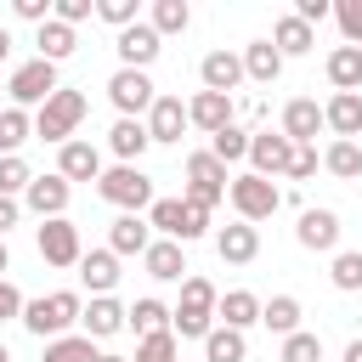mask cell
<instances>
[{
  "instance_id": "50",
  "label": "cell",
  "mask_w": 362,
  "mask_h": 362,
  "mask_svg": "<svg viewBox=\"0 0 362 362\" xmlns=\"http://www.w3.org/2000/svg\"><path fill=\"white\" fill-rule=\"evenodd\" d=\"M311 175H317V147H300L288 164V181H311Z\"/></svg>"
},
{
  "instance_id": "13",
  "label": "cell",
  "mask_w": 362,
  "mask_h": 362,
  "mask_svg": "<svg viewBox=\"0 0 362 362\" xmlns=\"http://www.w3.org/2000/svg\"><path fill=\"white\" fill-rule=\"evenodd\" d=\"M215 255H221L226 266H249V260L260 255V232H255L249 221H232V226L215 232Z\"/></svg>"
},
{
  "instance_id": "49",
  "label": "cell",
  "mask_w": 362,
  "mask_h": 362,
  "mask_svg": "<svg viewBox=\"0 0 362 362\" xmlns=\"http://www.w3.org/2000/svg\"><path fill=\"white\" fill-rule=\"evenodd\" d=\"M23 305H28V300L17 294V283H6V277H0V322H11V317H23Z\"/></svg>"
},
{
  "instance_id": "16",
  "label": "cell",
  "mask_w": 362,
  "mask_h": 362,
  "mask_svg": "<svg viewBox=\"0 0 362 362\" xmlns=\"http://www.w3.org/2000/svg\"><path fill=\"white\" fill-rule=\"evenodd\" d=\"M294 238H300V249L328 255V249L339 243V215H334V209H305V215H300V226H294Z\"/></svg>"
},
{
  "instance_id": "35",
  "label": "cell",
  "mask_w": 362,
  "mask_h": 362,
  "mask_svg": "<svg viewBox=\"0 0 362 362\" xmlns=\"http://www.w3.org/2000/svg\"><path fill=\"white\" fill-rule=\"evenodd\" d=\"M102 351L90 345V334H62V339H51L45 345V362H96Z\"/></svg>"
},
{
  "instance_id": "28",
  "label": "cell",
  "mask_w": 362,
  "mask_h": 362,
  "mask_svg": "<svg viewBox=\"0 0 362 362\" xmlns=\"http://www.w3.org/2000/svg\"><path fill=\"white\" fill-rule=\"evenodd\" d=\"M328 79H334V90H362V45L328 51Z\"/></svg>"
},
{
  "instance_id": "22",
  "label": "cell",
  "mask_w": 362,
  "mask_h": 362,
  "mask_svg": "<svg viewBox=\"0 0 362 362\" xmlns=\"http://www.w3.org/2000/svg\"><path fill=\"white\" fill-rule=\"evenodd\" d=\"M141 266H147V277H158V283H187L181 272H187V255H181V243H170V238H153V249L141 255Z\"/></svg>"
},
{
  "instance_id": "52",
  "label": "cell",
  "mask_w": 362,
  "mask_h": 362,
  "mask_svg": "<svg viewBox=\"0 0 362 362\" xmlns=\"http://www.w3.org/2000/svg\"><path fill=\"white\" fill-rule=\"evenodd\" d=\"M6 226H17V198H0V238H6Z\"/></svg>"
},
{
  "instance_id": "15",
  "label": "cell",
  "mask_w": 362,
  "mask_h": 362,
  "mask_svg": "<svg viewBox=\"0 0 362 362\" xmlns=\"http://www.w3.org/2000/svg\"><path fill=\"white\" fill-rule=\"evenodd\" d=\"M68 192H74V187H68L62 175H34L23 198H28V209H34L40 221H57V215L68 209Z\"/></svg>"
},
{
  "instance_id": "39",
  "label": "cell",
  "mask_w": 362,
  "mask_h": 362,
  "mask_svg": "<svg viewBox=\"0 0 362 362\" xmlns=\"http://www.w3.org/2000/svg\"><path fill=\"white\" fill-rule=\"evenodd\" d=\"M328 277H334V288L356 294V288H362V249H339V255H334V272H328Z\"/></svg>"
},
{
  "instance_id": "8",
  "label": "cell",
  "mask_w": 362,
  "mask_h": 362,
  "mask_svg": "<svg viewBox=\"0 0 362 362\" xmlns=\"http://www.w3.org/2000/svg\"><path fill=\"white\" fill-rule=\"evenodd\" d=\"M221 198H226V164H221L215 153H192V158H187V204L215 209Z\"/></svg>"
},
{
  "instance_id": "53",
  "label": "cell",
  "mask_w": 362,
  "mask_h": 362,
  "mask_svg": "<svg viewBox=\"0 0 362 362\" xmlns=\"http://www.w3.org/2000/svg\"><path fill=\"white\" fill-rule=\"evenodd\" d=\"M345 362H362V339H351V345H345Z\"/></svg>"
},
{
  "instance_id": "40",
  "label": "cell",
  "mask_w": 362,
  "mask_h": 362,
  "mask_svg": "<svg viewBox=\"0 0 362 362\" xmlns=\"http://www.w3.org/2000/svg\"><path fill=\"white\" fill-rule=\"evenodd\" d=\"M221 164H232V158H249V130H238V124H226V130H215V147H209Z\"/></svg>"
},
{
  "instance_id": "31",
  "label": "cell",
  "mask_w": 362,
  "mask_h": 362,
  "mask_svg": "<svg viewBox=\"0 0 362 362\" xmlns=\"http://www.w3.org/2000/svg\"><path fill=\"white\" fill-rule=\"evenodd\" d=\"M272 45H277L283 57H300V51H311V23H300L294 11H288V17H277V28H272Z\"/></svg>"
},
{
  "instance_id": "11",
  "label": "cell",
  "mask_w": 362,
  "mask_h": 362,
  "mask_svg": "<svg viewBox=\"0 0 362 362\" xmlns=\"http://www.w3.org/2000/svg\"><path fill=\"white\" fill-rule=\"evenodd\" d=\"M113 51H119V62H124V68H141V74H147V62L164 51V40H158V28H153V23H130V28L113 40Z\"/></svg>"
},
{
  "instance_id": "5",
  "label": "cell",
  "mask_w": 362,
  "mask_h": 362,
  "mask_svg": "<svg viewBox=\"0 0 362 362\" xmlns=\"http://www.w3.org/2000/svg\"><path fill=\"white\" fill-rule=\"evenodd\" d=\"M226 198H232L238 221H249V226H255V221H272V215L283 209V192H277L266 175H255V170H249V175H238V181L226 187Z\"/></svg>"
},
{
  "instance_id": "1",
  "label": "cell",
  "mask_w": 362,
  "mask_h": 362,
  "mask_svg": "<svg viewBox=\"0 0 362 362\" xmlns=\"http://www.w3.org/2000/svg\"><path fill=\"white\" fill-rule=\"evenodd\" d=\"M215 305H221L215 283H209V277H187V283H181V305L170 311V334H175V339H209Z\"/></svg>"
},
{
  "instance_id": "23",
  "label": "cell",
  "mask_w": 362,
  "mask_h": 362,
  "mask_svg": "<svg viewBox=\"0 0 362 362\" xmlns=\"http://www.w3.org/2000/svg\"><path fill=\"white\" fill-rule=\"evenodd\" d=\"M107 147L119 153V164H136V158L153 147V136H147V124H141V119H119V124L107 130Z\"/></svg>"
},
{
  "instance_id": "27",
  "label": "cell",
  "mask_w": 362,
  "mask_h": 362,
  "mask_svg": "<svg viewBox=\"0 0 362 362\" xmlns=\"http://www.w3.org/2000/svg\"><path fill=\"white\" fill-rule=\"evenodd\" d=\"M215 317H221L226 328H238V334H243V328H255V322H260V300H255L249 288H232V294H221Z\"/></svg>"
},
{
  "instance_id": "48",
  "label": "cell",
  "mask_w": 362,
  "mask_h": 362,
  "mask_svg": "<svg viewBox=\"0 0 362 362\" xmlns=\"http://www.w3.org/2000/svg\"><path fill=\"white\" fill-rule=\"evenodd\" d=\"M187 204V198H181ZM209 232V209H198V204H187V226H181V243H192V238H204Z\"/></svg>"
},
{
  "instance_id": "29",
  "label": "cell",
  "mask_w": 362,
  "mask_h": 362,
  "mask_svg": "<svg viewBox=\"0 0 362 362\" xmlns=\"http://www.w3.org/2000/svg\"><path fill=\"white\" fill-rule=\"evenodd\" d=\"M260 322H266L272 334H283V339H288V334H300V300H294V294L266 300V305H260Z\"/></svg>"
},
{
  "instance_id": "57",
  "label": "cell",
  "mask_w": 362,
  "mask_h": 362,
  "mask_svg": "<svg viewBox=\"0 0 362 362\" xmlns=\"http://www.w3.org/2000/svg\"><path fill=\"white\" fill-rule=\"evenodd\" d=\"M0 362H11V351H6V345H0Z\"/></svg>"
},
{
  "instance_id": "9",
  "label": "cell",
  "mask_w": 362,
  "mask_h": 362,
  "mask_svg": "<svg viewBox=\"0 0 362 362\" xmlns=\"http://www.w3.org/2000/svg\"><path fill=\"white\" fill-rule=\"evenodd\" d=\"M34 243H40V260L45 266H79L85 260V249H79V226L74 221H45L40 232H34Z\"/></svg>"
},
{
  "instance_id": "3",
  "label": "cell",
  "mask_w": 362,
  "mask_h": 362,
  "mask_svg": "<svg viewBox=\"0 0 362 362\" xmlns=\"http://www.w3.org/2000/svg\"><path fill=\"white\" fill-rule=\"evenodd\" d=\"M96 192H102L113 209H124V215H141V209H153V175H147L141 164H113V170H102Z\"/></svg>"
},
{
  "instance_id": "21",
  "label": "cell",
  "mask_w": 362,
  "mask_h": 362,
  "mask_svg": "<svg viewBox=\"0 0 362 362\" xmlns=\"http://www.w3.org/2000/svg\"><path fill=\"white\" fill-rule=\"evenodd\" d=\"M107 249H113V255H147V249H153V226H147L141 215H119V221L107 226Z\"/></svg>"
},
{
  "instance_id": "41",
  "label": "cell",
  "mask_w": 362,
  "mask_h": 362,
  "mask_svg": "<svg viewBox=\"0 0 362 362\" xmlns=\"http://www.w3.org/2000/svg\"><path fill=\"white\" fill-rule=\"evenodd\" d=\"M283 362H322V339L305 334V328L288 334V339H283Z\"/></svg>"
},
{
  "instance_id": "44",
  "label": "cell",
  "mask_w": 362,
  "mask_h": 362,
  "mask_svg": "<svg viewBox=\"0 0 362 362\" xmlns=\"http://www.w3.org/2000/svg\"><path fill=\"white\" fill-rule=\"evenodd\" d=\"M96 17H102V23H113L119 34H124L130 23H141V17H136V0H96Z\"/></svg>"
},
{
  "instance_id": "12",
  "label": "cell",
  "mask_w": 362,
  "mask_h": 362,
  "mask_svg": "<svg viewBox=\"0 0 362 362\" xmlns=\"http://www.w3.org/2000/svg\"><path fill=\"white\" fill-rule=\"evenodd\" d=\"M198 79H204V90H221V96H232L249 74H243V57H232V51H209L204 62H198Z\"/></svg>"
},
{
  "instance_id": "54",
  "label": "cell",
  "mask_w": 362,
  "mask_h": 362,
  "mask_svg": "<svg viewBox=\"0 0 362 362\" xmlns=\"http://www.w3.org/2000/svg\"><path fill=\"white\" fill-rule=\"evenodd\" d=\"M6 51H11V34H6V28H0V62H6Z\"/></svg>"
},
{
  "instance_id": "25",
  "label": "cell",
  "mask_w": 362,
  "mask_h": 362,
  "mask_svg": "<svg viewBox=\"0 0 362 362\" xmlns=\"http://www.w3.org/2000/svg\"><path fill=\"white\" fill-rule=\"evenodd\" d=\"M124 317H130V311H124L113 294H102V300H90V305H85V317H79V322H85V334H90V339H107V334H119V328H124Z\"/></svg>"
},
{
  "instance_id": "33",
  "label": "cell",
  "mask_w": 362,
  "mask_h": 362,
  "mask_svg": "<svg viewBox=\"0 0 362 362\" xmlns=\"http://www.w3.org/2000/svg\"><path fill=\"white\" fill-rule=\"evenodd\" d=\"M147 226H158L170 243H181V226H187V204H181V198H153V209H147Z\"/></svg>"
},
{
  "instance_id": "55",
  "label": "cell",
  "mask_w": 362,
  "mask_h": 362,
  "mask_svg": "<svg viewBox=\"0 0 362 362\" xmlns=\"http://www.w3.org/2000/svg\"><path fill=\"white\" fill-rule=\"evenodd\" d=\"M6 266H11V255H6V238H0V272H6Z\"/></svg>"
},
{
  "instance_id": "32",
  "label": "cell",
  "mask_w": 362,
  "mask_h": 362,
  "mask_svg": "<svg viewBox=\"0 0 362 362\" xmlns=\"http://www.w3.org/2000/svg\"><path fill=\"white\" fill-rule=\"evenodd\" d=\"M34 45H40V57H45V62H62V57H74V45H79V40H74V28H68V23H57V17H51V23H40V40H34Z\"/></svg>"
},
{
  "instance_id": "14",
  "label": "cell",
  "mask_w": 362,
  "mask_h": 362,
  "mask_svg": "<svg viewBox=\"0 0 362 362\" xmlns=\"http://www.w3.org/2000/svg\"><path fill=\"white\" fill-rule=\"evenodd\" d=\"M317 130H322V107H317L311 96H294V102L283 107V136H288L294 147H311Z\"/></svg>"
},
{
  "instance_id": "45",
  "label": "cell",
  "mask_w": 362,
  "mask_h": 362,
  "mask_svg": "<svg viewBox=\"0 0 362 362\" xmlns=\"http://www.w3.org/2000/svg\"><path fill=\"white\" fill-rule=\"evenodd\" d=\"M334 17H339L345 45H362V0H339V6H334Z\"/></svg>"
},
{
  "instance_id": "4",
  "label": "cell",
  "mask_w": 362,
  "mask_h": 362,
  "mask_svg": "<svg viewBox=\"0 0 362 362\" xmlns=\"http://www.w3.org/2000/svg\"><path fill=\"white\" fill-rule=\"evenodd\" d=\"M79 119H85V96L62 85V90H57V96H51V102L34 113V136H40V141L68 147V141H74V130H79Z\"/></svg>"
},
{
  "instance_id": "6",
  "label": "cell",
  "mask_w": 362,
  "mask_h": 362,
  "mask_svg": "<svg viewBox=\"0 0 362 362\" xmlns=\"http://www.w3.org/2000/svg\"><path fill=\"white\" fill-rule=\"evenodd\" d=\"M62 85H57V62H45V57H34V62H23L11 79H6V96H11V107H28V102H51Z\"/></svg>"
},
{
  "instance_id": "56",
  "label": "cell",
  "mask_w": 362,
  "mask_h": 362,
  "mask_svg": "<svg viewBox=\"0 0 362 362\" xmlns=\"http://www.w3.org/2000/svg\"><path fill=\"white\" fill-rule=\"evenodd\" d=\"M96 362H124V356H96Z\"/></svg>"
},
{
  "instance_id": "42",
  "label": "cell",
  "mask_w": 362,
  "mask_h": 362,
  "mask_svg": "<svg viewBox=\"0 0 362 362\" xmlns=\"http://www.w3.org/2000/svg\"><path fill=\"white\" fill-rule=\"evenodd\" d=\"M28 164L23 158H0V198H17V192H28Z\"/></svg>"
},
{
  "instance_id": "46",
  "label": "cell",
  "mask_w": 362,
  "mask_h": 362,
  "mask_svg": "<svg viewBox=\"0 0 362 362\" xmlns=\"http://www.w3.org/2000/svg\"><path fill=\"white\" fill-rule=\"evenodd\" d=\"M11 11H17L23 23H51V17H57L51 0H11Z\"/></svg>"
},
{
  "instance_id": "7",
  "label": "cell",
  "mask_w": 362,
  "mask_h": 362,
  "mask_svg": "<svg viewBox=\"0 0 362 362\" xmlns=\"http://www.w3.org/2000/svg\"><path fill=\"white\" fill-rule=\"evenodd\" d=\"M107 102L119 107V119H141V113H153L158 90H153V79H147L141 68H119V74L107 79Z\"/></svg>"
},
{
  "instance_id": "36",
  "label": "cell",
  "mask_w": 362,
  "mask_h": 362,
  "mask_svg": "<svg viewBox=\"0 0 362 362\" xmlns=\"http://www.w3.org/2000/svg\"><path fill=\"white\" fill-rule=\"evenodd\" d=\"M322 164H328V175L356 181V175H362V147H356V141H334V147L322 153Z\"/></svg>"
},
{
  "instance_id": "38",
  "label": "cell",
  "mask_w": 362,
  "mask_h": 362,
  "mask_svg": "<svg viewBox=\"0 0 362 362\" xmlns=\"http://www.w3.org/2000/svg\"><path fill=\"white\" fill-rule=\"evenodd\" d=\"M187 23H192L187 0H153V28H158V40H164V34H181Z\"/></svg>"
},
{
  "instance_id": "34",
  "label": "cell",
  "mask_w": 362,
  "mask_h": 362,
  "mask_svg": "<svg viewBox=\"0 0 362 362\" xmlns=\"http://www.w3.org/2000/svg\"><path fill=\"white\" fill-rule=\"evenodd\" d=\"M124 328H136L141 339H147V334H164V328H170V305H164V300H136L130 317H124Z\"/></svg>"
},
{
  "instance_id": "20",
  "label": "cell",
  "mask_w": 362,
  "mask_h": 362,
  "mask_svg": "<svg viewBox=\"0 0 362 362\" xmlns=\"http://www.w3.org/2000/svg\"><path fill=\"white\" fill-rule=\"evenodd\" d=\"M187 119L198 124V130H226L232 124V96H221V90H198L192 102H187Z\"/></svg>"
},
{
  "instance_id": "26",
  "label": "cell",
  "mask_w": 362,
  "mask_h": 362,
  "mask_svg": "<svg viewBox=\"0 0 362 362\" xmlns=\"http://www.w3.org/2000/svg\"><path fill=\"white\" fill-rule=\"evenodd\" d=\"M243 74H249L255 85H272V79L283 74V51H277L272 40H255V45H243Z\"/></svg>"
},
{
  "instance_id": "47",
  "label": "cell",
  "mask_w": 362,
  "mask_h": 362,
  "mask_svg": "<svg viewBox=\"0 0 362 362\" xmlns=\"http://www.w3.org/2000/svg\"><path fill=\"white\" fill-rule=\"evenodd\" d=\"M90 11H96V0H57V23H68V28L85 23Z\"/></svg>"
},
{
  "instance_id": "37",
  "label": "cell",
  "mask_w": 362,
  "mask_h": 362,
  "mask_svg": "<svg viewBox=\"0 0 362 362\" xmlns=\"http://www.w3.org/2000/svg\"><path fill=\"white\" fill-rule=\"evenodd\" d=\"M28 130H34V119H28L23 107H6V113H0V153L17 158V147L28 141Z\"/></svg>"
},
{
  "instance_id": "2",
  "label": "cell",
  "mask_w": 362,
  "mask_h": 362,
  "mask_svg": "<svg viewBox=\"0 0 362 362\" xmlns=\"http://www.w3.org/2000/svg\"><path fill=\"white\" fill-rule=\"evenodd\" d=\"M79 317H85V305H79V294H74V288H57V294H40V300H28V305H23V328H28V334H40V339H62Z\"/></svg>"
},
{
  "instance_id": "51",
  "label": "cell",
  "mask_w": 362,
  "mask_h": 362,
  "mask_svg": "<svg viewBox=\"0 0 362 362\" xmlns=\"http://www.w3.org/2000/svg\"><path fill=\"white\" fill-rule=\"evenodd\" d=\"M294 17H300V23H322V17H334V0H300Z\"/></svg>"
},
{
  "instance_id": "19",
  "label": "cell",
  "mask_w": 362,
  "mask_h": 362,
  "mask_svg": "<svg viewBox=\"0 0 362 362\" xmlns=\"http://www.w3.org/2000/svg\"><path fill=\"white\" fill-rule=\"evenodd\" d=\"M57 175L62 181H102V153L90 141H68L57 153Z\"/></svg>"
},
{
  "instance_id": "10",
  "label": "cell",
  "mask_w": 362,
  "mask_h": 362,
  "mask_svg": "<svg viewBox=\"0 0 362 362\" xmlns=\"http://www.w3.org/2000/svg\"><path fill=\"white\" fill-rule=\"evenodd\" d=\"M294 153H300V147H294L283 130H277V136H272V130L249 136V164H255V175H266V181H272V175H288Z\"/></svg>"
},
{
  "instance_id": "43",
  "label": "cell",
  "mask_w": 362,
  "mask_h": 362,
  "mask_svg": "<svg viewBox=\"0 0 362 362\" xmlns=\"http://www.w3.org/2000/svg\"><path fill=\"white\" fill-rule=\"evenodd\" d=\"M136 362H175V334L164 328V334H147L141 345H136Z\"/></svg>"
},
{
  "instance_id": "24",
  "label": "cell",
  "mask_w": 362,
  "mask_h": 362,
  "mask_svg": "<svg viewBox=\"0 0 362 362\" xmlns=\"http://www.w3.org/2000/svg\"><path fill=\"white\" fill-rule=\"evenodd\" d=\"M79 277H85V288L102 300V294L119 283V255H113V249H90V255L79 260Z\"/></svg>"
},
{
  "instance_id": "30",
  "label": "cell",
  "mask_w": 362,
  "mask_h": 362,
  "mask_svg": "<svg viewBox=\"0 0 362 362\" xmlns=\"http://www.w3.org/2000/svg\"><path fill=\"white\" fill-rule=\"evenodd\" d=\"M249 356V339L238 334V328H209V339H204V362H243Z\"/></svg>"
},
{
  "instance_id": "58",
  "label": "cell",
  "mask_w": 362,
  "mask_h": 362,
  "mask_svg": "<svg viewBox=\"0 0 362 362\" xmlns=\"http://www.w3.org/2000/svg\"><path fill=\"white\" fill-rule=\"evenodd\" d=\"M0 90H6V85H0Z\"/></svg>"
},
{
  "instance_id": "18",
  "label": "cell",
  "mask_w": 362,
  "mask_h": 362,
  "mask_svg": "<svg viewBox=\"0 0 362 362\" xmlns=\"http://www.w3.org/2000/svg\"><path fill=\"white\" fill-rule=\"evenodd\" d=\"M187 124H192V119H187V102H181V96H158L153 113H147V136H153V141H181Z\"/></svg>"
},
{
  "instance_id": "17",
  "label": "cell",
  "mask_w": 362,
  "mask_h": 362,
  "mask_svg": "<svg viewBox=\"0 0 362 362\" xmlns=\"http://www.w3.org/2000/svg\"><path fill=\"white\" fill-rule=\"evenodd\" d=\"M322 124H328L339 141L362 136V96H356V90H334V96H328V107H322Z\"/></svg>"
}]
</instances>
